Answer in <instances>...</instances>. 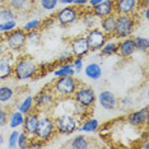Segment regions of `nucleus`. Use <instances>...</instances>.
<instances>
[{
	"instance_id": "nucleus-1",
	"label": "nucleus",
	"mask_w": 149,
	"mask_h": 149,
	"mask_svg": "<svg viewBox=\"0 0 149 149\" xmlns=\"http://www.w3.org/2000/svg\"><path fill=\"white\" fill-rule=\"evenodd\" d=\"M40 65L28 55L17 56L13 66V77L18 80H29L38 75Z\"/></svg>"
},
{
	"instance_id": "nucleus-2",
	"label": "nucleus",
	"mask_w": 149,
	"mask_h": 149,
	"mask_svg": "<svg viewBox=\"0 0 149 149\" xmlns=\"http://www.w3.org/2000/svg\"><path fill=\"white\" fill-rule=\"evenodd\" d=\"M80 82L75 77H59L51 83V89L57 98H72Z\"/></svg>"
},
{
	"instance_id": "nucleus-3",
	"label": "nucleus",
	"mask_w": 149,
	"mask_h": 149,
	"mask_svg": "<svg viewBox=\"0 0 149 149\" xmlns=\"http://www.w3.org/2000/svg\"><path fill=\"white\" fill-rule=\"evenodd\" d=\"M56 134H57V131L55 127V123H54V116L51 113L41 112L38 125H37V127H36L35 138L47 143V141L51 140Z\"/></svg>"
},
{
	"instance_id": "nucleus-4",
	"label": "nucleus",
	"mask_w": 149,
	"mask_h": 149,
	"mask_svg": "<svg viewBox=\"0 0 149 149\" xmlns=\"http://www.w3.org/2000/svg\"><path fill=\"white\" fill-rule=\"evenodd\" d=\"M135 27H136V14H117L113 36L118 40L131 37Z\"/></svg>"
},
{
	"instance_id": "nucleus-5",
	"label": "nucleus",
	"mask_w": 149,
	"mask_h": 149,
	"mask_svg": "<svg viewBox=\"0 0 149 149\" xmlns=\"http://www.w3.org/2000/svg\"><path fill=\"white\" fill-rule=\"evenodd\" d=\"M3 40H4L6 51L15 54L22 51L27 45V33L22 28H15L8 33H4Z\"/></svg>"
},
{
	"instance_id": "nucleus-6",
	"label": "nucleus",
	"mask_w": 149,
	"mask_h": 149,
	"mask_svg": "<svg viewBox=\"0 0 149 149\" xmlns=\"http://www.w3.org/2000/svg\"><path fill=\"white\" fill-rule=\"evenodd\" d=\"M54 123L57 133L69 135L77 131L79 126V117L73 113H60L57 116H54Z\"/></svg>"
},
{
	"instance_id": "nucleus-7",
	"label": "nucleus",
	"mask_w": 149,
	"mask_h": 149,
	"mask_svg": "<svg viewBox=\"0 0 149 149\" xmlns=\"http://www.w3.org/2000/svg\"><path fill=\"white\" fill-rule=\"evenodd\" d=\"M72 98L75 103L88 108V110L93 108L97 102V94L94 92V89L92 87L86 86V84H82V83L78 86L77 91L74 92Z\"/></svg>"
},
{
	"instance_id": "nucleus-8",
	"label": "nucleus",
	"mask_w": 149,
	"mask_h": 149,
	"mask_svg": "<svg viewBox=\"0 0 149 149\" xmlns=\"http://www.w3.org/2000/svg\"><path fill=\"white\" fill-rule=\"evenodd\" d=\"M33 97H35V108L41 111V112L51 111L55 103L57 102V100H59L51 89V87H45Z\"/></svg>"
},
{
	"instance_id": "nucleus-9",
	"label": "nucleus",
	"mask_w": 149,
	"mask_h": 149,
	"mask_svg": "<svg viewBox=\"0 0 149 149\" xmlns=\"http://www.w3.org/2000/svg\"><path fill=\"white\" fill-rule=\"evenodd\" d=\"M82 10L75 5H66L65 8H61L55 14V22H57L61 27H69L74 24L80 19Z\"/></svg>"
},
{
	"instance_id": "nucleus-10",
	"label": "nucleus",
	"mask_w": 149,
	"mask_h": 149,
	"mask_svg": "<svg viewBox=\"0 0 149 149\" xmlns=\"http://www.w3.org/2000/svg\"><path fill=\"white\" fill-rule=\"evenodd\" d=\"M107 35L103 33L98 27L92 29H88L86 33V38L89 45V50L91 51H100V49L103 46V43L107 40Z\"/></svg>"
},
{
	"instance_id": "nucleus-11",
	"label": "nucleus",
	"mask_w": 149,
	"mask_h": 149,
	"mask_svg": "<svg viewBox=\"0 0 149 149\" xmlns=\"http://www.w3.org/2000/svg\"><path fill=\"white\" fill-rule=\"evenodd\" d=\"M69 49L74 57H84L91 51L86 36H77L72 38L69 42Z\"/></svg>"
},
{
	"instance_id": "nucleus-12",
	"label": "nucleus",
	"mask_w": 149,
	"mask_h": 149,
	"mask_svg": "<svg viewBox=\"0 0 149 149\" xmlns=\"http://www.w3.org/2000/svg\"><path fill=\"white\" fill-rule=\"evenodd\" d=\"M148 120H149V108L148 107L133 111V112L127 113V116H126V121L134 127H144L145 125L148 124Z\"/></svg>"
},
{
	"instance_id": "nucleus-13",
	"label": "nucleus",
	"mask_w": 149,
	"mask_h": 149,
	"mask_svg": "<svg viewBox=\"0 0 149 149\" xmlns=\"http://www.w3.org/2000/svg\"><path fill=\"white\" fill-rule=\"evenodd\" d=\"M15 57L12 52L6 51L0 56V80H5L13 77V66H14Z\"/></svg>"
},
{
	"instance_id": "nucleus-14",
	"label": "nucleus",
	"mask_w": 149,
	"mask_h": 149,
	"mask_svg": "<svg viewBox=\"0 0 149 149\" xmlns=\"http://www.w3.org/2000/svg\"><path fill=\"white\" fill-rule=\"evenodd\" d=\"M40 116H41V111L38 110H32L31 112L26 113L24 115V121H23V131L27 133L29 136H35V133H36V127L38 125V120H40Z\"/></svg>"
},
{
	"instance_id": "nucleus-15",
	"label": "nucleus",
	"mask_w": 149,
	"mask_h": 149,
	"mask_svg": "<svg viewBox=\"0 0 149 149\" xmlns=\"http://www.w3.org/2000/svg\"><path fill=\"white\" fill-rule=\"evenodd\" d=\"M115 14H136L139 10V0H116L113 3Z\"/></svg>"
},
{
	"instance_id": "nucleus-16",
	"label": "nucleus",
	"mask_w": 149,
	"mask_h": 149,
	"mask_svg": "<svg viewBox=\"0 0 149 149\" xmlns=\"http://www.w3.org/2000/svg\"><path fill=\"white\" fill-rule=\"evenodd\" d=\"M97 101L100 102L101 107L107 111H113L118 106V98L116 97V94L107 89L100 93V96L97 97Z\"/></svg>"
},
{
	"instance_id": "nucleus-17",
	"label": "nucleus",
	"mask_w": 149,
	"mask_h": 149,
	"mask_svg": "<svg viewBox=\"0 0 149 149\" xmlns=\"http://www.w3.org/2000/svg\"><path fill=\"white\" fill-rule=\"evenodd\" d=\"M136 51V47H135L134 38L131 37H126V38H121L118 40V47H117V54L121 59H129L131 57Z\"/></svg>"
},
{
	"instance_id": "nucleus-18",
	"label": "nucleus",
	"mask_w": 149,
	"mask_h": 149,
	"mask_svg": "<svg viewBox=\"0 0 149 149\" xmlns=\"http://www.w3.org/2000/svg\"><path fill=\"white\" fill-rule=\"evenodd\" d=\"M91 12H92L97 18H103V17H106V15L115 14V6H113V3L110 1V0H102L100 4L92 6Z\"/></svg>"
},
{
	"instance_id": "nucleus-19",
	"label": "nucleus",
	"mask_w": 149,
	"mask_h": 149,
	"mask_svg": "<svg viewBox=\"0 0 149 149\" xmlns=\"http://www.w3.org/2000/svg\"><path fill=\"white\" fill-rule=\"evenodd\" d=\"M115 24H116V14H110V15L103 17V18H100L98 28L110 37V36H113Z\"/></svg>"
},
{
	"instance_id": "nucleus-20",
	"label": "nucleus",
	"mask_w": 149,
	"mask_h": 149,
	"mask_svg": "<svg viewBox=\"0 0 149 149\" xmlns=\"http://www.w3.org/2000/svg\"><path fill=\"white\" fill-rule=\"evenodd\" d=\"M117 47H118V38L115 36L107 37L106 42L103 43V46L100 49L101 56H113L117 54Z\"/></svg>"
},
{
	"instance_id": "nucleus-21",
	"label": "nucleus",
	"mask_w": 149,
	"mask_h": 149,
	"mask_svg": "<svg viewBox=\"0 0 149 149\" xmlns=\"http://www.w3.org/2000/svg\"><path fill=\"white\" fill-rule=\"evenodd\" d=\"M52 74L55 78H59V77H74L75 75V70L72 65V63H60L57 66L54 68L52 70Z\"/></svg>"
},
{
	"instance_id": "nucleus-22",
	"label": "nucleus",
	"mask_w": 149,
	"mask_h": 149,
	"mask_svg": "<svg viewBox=\"0 0 149 149\" xmlns=\"http://www.w3.org/2000/svg\"><path fill=\"white\" fill-rule=\"evenodd\" d=\"M101 127V124L97 118L94 117H86L83 120L82 125L78 126V131H84V133H96L98 131V129Z\"/></svg>"
},
{
	"instance_id": "nucleus-23",
	"label": "nucleus",
	"mask_w": 149,
	"mask_h": 149,
	"mask_svg": "<svg viewBox=\"0 0 149 149\" xmlns=\"http://www.w3.org/2000/svg\"><path fill=\"white\" fill-rule=\"evenodd\" d=\"M83 69H84L86 77L92 80H98L102 77V68L97 63H89L86 68H83Z\"/></svg>"
},
{
	"instance_id": "nucleus-24",
	"label": "nucleus",
	"mask_w": 149,
	"mask_h": 149,
	"mask_svg": "<svg viewBox=\"0 0 149 149\" xmlns=\"http://www.w3.org/2000/svg\"><path fill=\"white\" fill-rule=\"evenodd\" d=\"M15 97V91L14 88L9 86H1L0 87V104L6 106L14 100Z\"/></svg>"
},
{
	"instance_id": "nucleus-25",
	"label": "nucleus",
	"mask_w": 149,
	"mask_h": 149,
	"mask_svg": "<svg viewBox=\"0 0 149 149\" xmlns=\"http://www.w3.org/2000/svg\"><path fill=\"white\" fill-rule=\"evenodd\" d=\"M23 121H24V113H22L18 110H13L10 113H8V125L12 129L22 127Z\"/></svg>"
},
{
	"instance_id": "nucleus-26",
	"label": "nucleus",
	"mask_w": 149,
	"mask_h": 149,
	"mask_svg": "<svg viewBox=\"0 0 149 149\" xmlns=\"http://www.w3.org/2000/svg\"><path fill=\"white\" fill-rule=\"evenodd\" d=\"M80 19H82V23L84 24V27H86L87 29L96 28V27H98V22H100V18H97L91 10L82 12Z\"/></svg>"
},
{
	"instance_id": "nucleus-27",
	"label": "nucleus",
	"mask_w": 149,
	"mask_h": 149,
	"mask_svg": "<svg viewBox=\"0 0 149 149\" xmlns=\"http://www.w3.org/2000/svg\"><path fill=\"white\" fill-rule=\"evenodd\" d=\"M15 110L21 111L22 113H28L31 112L32 110H35V97L31 96V94H28V96H26L23 100L21 101L19 103H17V108Z\"/></svg>"
},
{
	"instance_id": "nucleus-28",
	"label": "nucleus",
	"mask_w": 149,
	"mask_h": 149,
	"mask_svg": "<svg viewBox=\"0 0 149 149\" xmlns=\"http://www.w3.org/2000/svg\"><path fill=\"white\" fill-rule=\"evenodd\" d=\"M6 5L15 12H26L32 6V0H6Z\"/></svg>"
},
{
	"instance_id": "nucleus-29",
	"label": "nucleus",
	"mask_w": 149,
	"mask_h": 149,
	"mask_svg": "<svg viewBox=\"0 0 149 149\" xmlns=\"http://www.w3.org/2000/svg\"><path fill=\"white\" fill-rule=\"evenodd\" d=\"M69 147L72 149H88L91 147V144L88 138H86L84 135H77L70 140Z\"/></svg>"
},
{
	"instance_id": "nucleus-30",
	"label": "nucleus",
	"mask_w": 149,
	"mask_h": 149,
	"mask_svg": "<svg viewBox=\"0 0 149 149\" xmlns=\"http://www.w3.org/2000/svg\"><path fill=\"white\" fill-rule=\"evenodd\" d=\"M15 18H17V12L14 9H12L10 6H8V5L1 6V9H0V19H3V22L15 21Z\"/></svg>"
},
{
	"instance_id": "nucleus-31",
	"label": "nucleus",
	"mask_w": 149,
	"mask_h": 149,
	"mask_svg": "<svg viewBox=\"0 0 149 149\" xmlns=\"http://www.w3.org/2000/svg\"><path fill=\"white\" fill-rule=\"evenodd\" d=\"M134 42H135V47H136V51H141V52H148L149 50V40L147 37H134Z\"/></svg>"
},
{
	"instance_id": "nucleus-32",
	"label": "nucleus",
	"mask_w": 149,
	"mask_h": 149,
	"mask_svg": "<svg viewBox=\"0 0 149 149\" xmlns=\"http://www.w3.org/2000/svg\"><path fill=\"white\" fill-rule=\"evenodd\" d=\"M41 26H42L41 19H31V21H28L27 23L23 24L22 29L27 33L29 31H35V29H41Z\"/></svg>"
},
{
	"instance_id": "nucleus-33",
	"label": "nucleus",
	"mask_w": 149,
	"mask_h": 149,
	"mask_svg": "<svg viewBox=\"0 0 149 149\" xmlns=\"http://www.w3.org/2000/svg\"><path fill=\"white\" fill-rule=\"evenodd\" d=\"M41 32L40 29H35V31H29L27 32V42L32 43V45H37L41 42Z\"/></svg>"
},
{
	"instance_id": "nucleus-34",
	"label": "nucleus",
	"mask_w": 149,
	"mask_h": 149,
	"mask_svg": "<svg viewBox=\"0 0 149 149\" xmlns=\"http://www.w3.org/2000/svg\"><path fill=\"white\" fill-rule=\"evenodd\" d=\"M29 139H31V136H29L27 133H24V131H21L18 135V143H17V148L19 149H27V147H28V143H29Z\"/></svg>"
},
{
	"instance_id": "nucleus-35",
	"label": "nucleus",
	"mask_w": 149,
	"mask_h": 149,
	"mask_svg": "<svg viewBox=\"0 0 149 149\" xmlns=\"http://www.w3.org/2000/svg\"><path fill=\"white\" fill-rule=\"evenodd\" d=\"M40 5L43 10H55L59 5V0H40Z\"/></svg>"
},
{
	"instance_id": "nucleus-36",
	"label": "nucleus",
	"mask_w": 149,
	"mask_h": 149,
	"mask_svg": "<svg viewBox=\"0 0 149 149\" xmlns=\"http://www.w3.org/2000/svg\"><path fill=\"white\" fill-rule=\"evenodd\" d=\"M17 28V22L15 21H5L0 23V33H8Z\"/></svg>"
},
{
	"instance_id": "nucleus-37",
	"label": "nucleus",
	"mask_w": 149,
	"mask_h": 149,
	"mask_svg": "<svg viewBox=\"0 0 149 149\" xmlns=\"http://www.w3.org/2000/svg\"><path fill=\"white\" fill-rule=\"evenodd\" d=\"M18 135H19V131L18 130H13L8 136V147L10 149H14L17 148V143H18Z\"/></svg>"
},
{
	"instance_id": "nucleus-38",
	"label": "nucleus",
	"mask_w": 149,
	"mask_h": 149,
	"mask_svg": "<svg viewBox=\"0 0 149 149\" xmlns=\"http://www.w3.org/2000/svg\"><path fill=\"white\" fill-rule=\"evenodd\" d=\"M72 65L75 70V73H80L84 68V63H83V57H73L72 61Z\"/></svg>"
},
{
	"instance_id": "nucleus-39",
	"label": "nucleus",
	"mask_w": 149,
	"mask_h": 149,
	"mask_svg": "<svg viewBox=\"0 0 149 149\" xmlns=\"http://www.w3.org/2000/svg\"><path fill=\"white\" fill-rule=\"evenodd\" d=\"M46 145L45 141L40 140V139H37L35 136H32L31 139H29V143H28V149H36V148H43Z\"/></svg>"
},
{
	"instance_id": "nucleus-40",
	"label": "nucleus",
	"mask_w": 149,
	"mask_h": 149,
	"mask_svg": "<svg viewBox=\"0 0 149 149\" xmlns=\"http://www.w3.org/2000/svg\"><path fill=\"white\" fill-rule=\"evenodd\" d=\"M73 54H72V51H70V49H68V50H65L64 52H61L59 56H57V60H59L60 63H70V60L73 59Z\"/></svg>"
},
{
	"instance_id": "nucleus-41",
	"label": "nucleus",
	"mask_w": 149,
	"mask_h": 149,
	"mask_svg": "<svg viewBox=\"0 0 149 149\" xmlns=\"http://www.w3.org/2000/svg\"><path fill=\"white\" fill-rule=\"evenodd\" d=\"M8 124V111L4 107L0 106V127Z\"/></svg>"
},
{
	"instance_id": "nucleus-42",
	"label": "nucleus",
	"mask_w": 149,
	"mask_h": 149,
	"mask_svg": "<svg viewBox=\"0 0 149 149\" xmlns=\"http://www.w3.org/2000/svg\"><path fill=\"white\" fill-rule=\"evenodd\" d=\"M120 103H121V106H123V107L129 108L130 106H133L134 101H133V98H131L130 96H125V97H123L120 100Z\"/></svg>"
},
{
	"instance_id": "nucleus-43",
	"label": "nucleus",
	"mask_w": 149,
	"mask_h": 149,
	"mask_svg": "<svg viewBox=\"0 0 149 149\" xmlns=\"http://www.w3.org/2000/svg\"><path fill=\"white\" fill-rule=\"evenodd\" d=\"M87 3H88V0H74L73 4L78 6V8H83V6L87 5Z\"/></svg>"
},
{
	"instance_id": "nucleus-44",
	"label": "nucleus",
	"mask_w": 149,
	"mask_h": 149,
	"mask_svg": "<svg viewBox=\"0 0 149 149\" xmlns=\"http://www.w3.org/2000/svg\"><path fill=\"white\" fill-rule=\"evenodd\" d=\"M5 52H6V47H5L4 40H3V36H0V56L4 55Z\"/></svg>"
},
{
	"instance_id": "nucleus-45",
	"label": "nucleus",
	"mask_w": 149,
	"mask_h": 149,
	"mask_svg": "<svg viewBox=\"0 0 149 149\" xmlns=\"http://www.w3.org/2000/svg\"><path fill=\"white\" fill-rule=\"evenodd\" d=\"M102 1V0H88V3H87V5H89L91 8L94 5H97V4H100V3Z\"/></svg>"
},
{
	"instance_id": "nucleus-46",
	"label": "nucleus",
	"mask_w": 149,
	"mask_h": 149,
	"mask_svg": "<svg viewBox=\"0 0 149 149\" xmlns=\"http://www.w3.org/2000/svg\"><path fill=\"white\" fill-rule=\"evenodd\" d=\"M74 0H59V3H61L64 5H73Z\"/></svg>"
},
{
	"instance_id": "nucleus-47",
	"label": "nucleus",
	"mask_w": 149,
	"mask_h": 149,
	"mask_svg": "<svg viewBox=\"0 0 149 149\" xmlns=\"http://www.w3.org/2000/svg\"><path fill=\"white\" fill-rule=\"evenodd\" d=\"M144 18L147 19V21L149 19V8H145L144 9Z\"/></svg>"
},
{
	"instance_id": "nucleus-48",
	"label": "nucleus",
	"mask_w": 149,
	"mask_h": 149,
	"mask_svg": "<svg viewBox=\"0 0 149 149\" xmlns=\"http://www.w3.org/2000/svg\"><path fill=\"white\" fill-rule=\"evenodd\" d=\"M3 144H4V135L0 134V147H1Z\"/></svg>"
},
{
	"instance_id": "nucleus-49",
	"label": "nucleus",
	"mask_w": 149,
	"mask_h": 149,
	"mask_svg": "<svg viewBox=\"0 0 149 149\" xmlns=\"http://www.w3.org/2000/svg\"><path fill=\"white\" fill-rule=\"evenodd\" d=\"M110 1H112V3H115V1H116V0H110Z\"/></svg>"
}]
</instances>
